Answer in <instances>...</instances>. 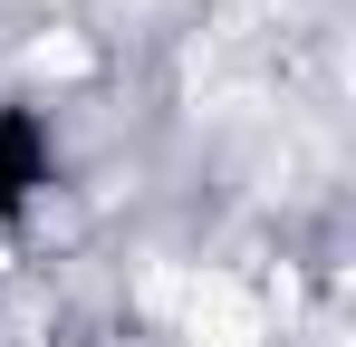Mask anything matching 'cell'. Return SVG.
Masks as SVG:
<instances>
[{"label":"cell","instance_id":"cell-1","mask_svg":"<svg viewBox=\"0 0 356 347\" xmlns=\"http://www.w3.org/2000/svg\"><path fill=\"white\" fill-rule=\"evenodd\" d=\"M183 338H193V347H260L270 328H260V299H250L241 280L202 270V280L183 289Z\"/></svg>","mask_w":356,"mask_h":347}]
</instances>
